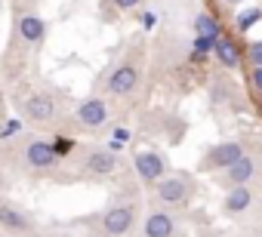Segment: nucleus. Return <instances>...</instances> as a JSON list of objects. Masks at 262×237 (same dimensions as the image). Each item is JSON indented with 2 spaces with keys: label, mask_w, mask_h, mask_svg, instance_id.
Masks as SVG:
<instances>
[{
  "label": "nucleus",
  "mask_w": 262,
  "mask_h": 237,
  "mask_svg": "<svg viewBox=\"0 0 262 237\" xmlns=\"http://www.w3.org/2000/svg\"><path fill=\"white\" fill-rule=\"evenodd\" d=\"M155 203L161 206H185L191 197H194V179L185 176V173H173V176H164L155 191H151Z\"/></svg>",
  "instance_id": "1"
},
{
  "label": "nucleus",
  "mask_w": 262,
  "mask_h": 237,
  "mask_svg": "<svg viewBox=\"0 0 262 237\" xmlns=\"http://www.w3.org/2000/svg\"><path fill=\"white\" fill-rule=\"evenodd\" d=\"M22 167H25L28 173H37V176L53 173V170L59 167V154H56L53 142H43V139H28V142L22 145Z\"/></svg>",
  "instance_id": "2"
},
{
  "label": "nucleus",
  "mask_w": 262,
  "mask_h": 237,
  "mask_svg": "<svg viewBox=\"0 0 262 237\" xmlns=\"http://www.w3.org/2000/svg\"><path fill=\"white\" fill-rule=\"evenodd\" d=\"M133 222H136V206L123 200V203H111V206L102 212L99 228H102L105 237H123V234H129Z\"/></svg>",
  "instance_id": "3"
},
{
  "label": "nucleus",
  "mask_w": 262,
  "mask_h": 237,
  "mask_svg": "<svg viewBox=\"0 0 262 237\" xmlns=\"http://www.w3.org/2000/svg\"><path fill=\"white\" fill-rule=\"evenodd\" d=\"M247 151H244V145L237 142V139H231V142H219V145H213L210 151H204V160H201V173H222V170H228L231 163H237L241 157H244Z\"/></svg>",
  "instance_id": "4"
},
{
  "label": "nucleus",
  "mask_w": 262,
  "mask_h": 237,
  "mask_svg": "<svg viewBox=\"0 0 262 237\" xmlns=\"http://www.w3.org/2000/svg\"><path fill=\"white\" fill-rule=\"evenodd\" d=\"M16 34L25 46H40L43 37H47V25L40 19V13L34 7H22L19 4V13H16Z\"/></svg>",
  "instance_id": "5"
},
{
  "label": "nucleus",
  "mask_w": 262,
  "mask_h": 237,
  "mask_svg": "<svg viewBox=\"0 0 262 237\" xmlns=\"http://www.w3.org/2000/svg\"><path fill=\"white\" fill-rule=\"evenodd\" d=\"M139 83H142V71H139V65H133V62H120L111 74H108V92L114 96V99H126V96H133L136 89H139Z\"/></svg>",
  "instance_id": "6"
},
{
  "label": "nucleus",
  "mask_w": 262,
  "mask_h": 237,
  "mask_svg": "<svg viewBox=\"0 0 262 237\" xmlns=\"http://www.w3.org/2000/svg\"><path fill=\"white\" fill-rule=\"evenodd\" d=\"M22 111H25V121L37 124V127H47V124H53L56 117H59V102L50 92H31L25 99V108Z\"/></svg>",
  "instance_id": "7"
},
{
  "label": "nucleus",
  "mask_w": 262,
  "mask_h": 237,
  "mask_svg": "<svg viewBox=\"0 0 262 237\" xmlns=\"http://www.w3.org/2000/svg\"><path fill=\"white\" fill-rule=\"evenodd\" d=\"M0 228H4L7 234H13V237H31L34 234L31 216L13 200H0Z\"/></svg>",
  "instance_id": "8"
},
{
  "label": "nucleus",
  "mask_w": 262,
  "mask_h": 237,
  "mask_svg": "<svg viewBox=\"0 0 262 237\" xmlns=\"http://www.w3.org/2000/svg\"><path fill=\"white\" fill-rule=\"evenodd\" d=\"M80 167H83V173H86V176L105 179V176L117 173V167H120V157H117V151H111V148H90V151L83 154Z\"/></svg>",
  "instance_id": "9"
},
{
  "label": "nucleus",
  "mask_w": 262,
  "mask_h": 237,
  "mask_svg": "<svg viewBox=\"0 0 262 237\" xmlns=\"http://www.w3.org/2000/svg\"><path fill=\"white\" fill-rule=\"evenodd\" d=\"M74 117H77V124H80L83 130H99V127H105V124H108L111 108H108V102H105V99H83V102L77 105Z\"/></svg>",
  "instance_id": "10"
},
{
  "label": "nucleus",
  "mask_w": 262,
  "mask_h": 237,
  "mask_svg": "<svg viewBox=\"0 0 262 237\" xmlns=\"http://www.w3.org/2000/svg\"><path fill=\"white\" fill-rule=\"evenodd\" d=\"M167 157L164 154H158V151H142V154H136L133 157V170H136V176L142 179V182H161L164 176H167Z\"/></svg>",
  "instance_id": "11"
},
{
  "label": "nucleus",
  "mask_w": 262,
  "mask_h": 237,
  "mask_svg": "<svg viewBox=\"0 0 262 237\" xmlns=\"http://www.w3.org/2000/svg\"><path fill=\"white\" fill-rule=\"evenodd\" d=\"M142 237H176V219L167 209H151L142 222Z\"/></svg>",
  "instance_id": "12"
},
{
  "label": "nucleus",
  "mask_w": 262,
  "mask_h": 237,
  "mask_svg": "<svg viewBox=\"0 0 262 237\" xmlns=\"http://www.w3.org/2000/svg\"><path fill=\"white\" fill-rule=\"evenodd\" d=\"M253 173H256V160H253L250 154H244L237 163H231L228 170H222V173H219V185H225V188L247 185V182L253 179Z\"/></svg>",
  "instance_id": "13"
},
{
  "label": "nucleus",
  "mask_w": 262,
  "mask_h": 237,
  "mask_svg": "<svg viewBox=\"0 0 262 237\" xmlns=\"http://www.w3.org/2000/svg\"><path fill=\"white\" fill-rule=\"evenodd\" d=\"M253 206V191L247 185H237V188H228L225 191V200H222V212L225 216H241Z\"/></svg>",
  "instance_id": "14"
},
{
  "label": "nucleus",
  "mask_w": 262,
  "mask_h": 237,
  "mask_svg": "<svg viewBox=\"0 0 262 237\" xmlns=\"http://www.w3.org/2000/svg\"><path fill=\"white\" fill-rule=\"evenodd\" d=\"M213 53H216V62H219L225 71H234V68L241 65V50L234 46V40H231V37H219Z\"/></svg>",
  "instance_id": "15"
},
{
  "label": "nucleus",
  "mask_w": 262,
  "mask_h": 237,
  "mask_svg": "<svg viewBox=\"0 0 262 237\" xmlns=\"http://www.w3.org/2000/svg\"><path fill=\"white\" fill-rule=\"evenodd\" d=\"M194 34L198 37H210V40H219L222 37V25L210 16V13H201L198 19H194Z\"/></svg>",
  "instance_id": "16"
},
{
  "label": "nucleus",
  "mask_w": 262,
  "mask_h": 237,
  "mask_svg": "<svg viewBox=\"0 0 262 237\" xmlns=\"http://www.w3.org/2000/svg\"><path fill=\"white\" fill-rule=\"evenodd\" d=\"M234 86H237V83H231L228 77H219V80H213L210 99H213V102H231V105H234V96H237Z\"/></svg>",
  "instance_id": "17"
},
{
  "label": "nucleus",
  "mask_w": 262,
  "mask_h": 237,
  "mask_svg": "<svg viewBox=\"0 0 262 237\" xmlns=\"http://www.w3.org/2000/svg\"><path fill=\"white\" fill-rule=\"evenodd\" d=\"M256 22H262V7H253V10L237 13V31H250Z\"/></svg>",
  "instance_id": "18"
},
{
  "label": "nucleus",
  "mask_w": 262,
  "mask_h": 237,
  "mask_svg": "<svg viewBox=\"0 0 262 237\" xmlns=\"http://www.w3.org/2000/svg\"><path fill=\"white\" fill-rule=\"evenodd\" d=\"M210 50H216V40H210V37H194V62H201Z\"/></svg>",
  "instance_id": "19"
},
{
  "label": "nucleus",
  "mask_w": 262,
  "mask_h": 237,
  "mask_svg": "<svg viewBox=\"0 0 262 237\" xmlns=\"http://www.w3.org/2000/svg\"><path fill=\"white\" fill-rule=\"evenodd\" d=\"M247 56H250V62H253V68H262V40H256V43H250V50H247Z\"/></svg>",
  "instance_id": "20"
},
{
  "label": "nucleus",
  "mask_w": 262,
  "mask_h": 237,
  "mask_svg": "<svg viewBox=\"0 0 262 237\" xmlns=\"http://www.w3.org/2000/svg\"><path fill=\"white\" fill-rule=\"evenodd\" d=\"M16 133H19V121H10V124L0 127V139H13Z\"/></svg>",
  "instance_id": "21"
},
{
  "label": "nucleus",
  "mask_w": 262,
  "mask_h": 237,
  "mask_svg": "<svg viewBox=\"0 0 262 237\" xmlns=\"http://www.w3.org/2000/svg\"><path fill=\"white\" fill-rule=\"evenodd\" d=\"M139 4H142V0H114V7H117V10H136Z\"/></svg>",
  "instance_id": "22"
},
{
  "label": "nucleus",
  "mask_w": 262,
  "mask_h": 237,
  "mask_svg": "<svg viewBox=\"0 0 262 237\" xmlns=\"http://www.w3.org/2000/svg\"><path fill=\"white\" fill-rule=\"evenodd\" d=\"M53 148H56V154L62 157V154H68V151H71V139H59V142H56Z\"/></svg>",
  "instance_id": "23"
},
{
  "label": "nucleus",
  "mask_w": 262,
  "mask_h": 237,
  "mask_svg": "<svg viewBox=\"0 0 262 237\" xmlns=\"http://www.w3.org/2000/svg\"><path fill=\"white\" fill-rule=\"evenodd\" d=\"M114 142H120V145H123V142H129V133H126L123 127H117V130H114Z\"/></svg>",
  "instance_id": "24"
},
{
  "label": "nucleus",
  "mask_w": 262,
  "mask_h": 237,
  "mask_svg": "<svg viewBox=\"0 0 262 237\" xmlns=\"http://www.w3.org/2000/svg\"><path fill=\"white\" fill-rule=\"evenodd\" d=\"M253 86L262 92V68H253Z\"/></svg>",
  "instance_id": "25"
},
{
  "label": "nucleus",
  "mask_w": 262,
  "mask_h": 237,
  "mask_svg": "<svg viewBox=\"0 0 262 237\" xmlns=\"http://www.w3.org/2000/svg\"><path fill=\"white\" fill-rule=\"evenodd\" d=\"M225 4H228V7H237V4H244V0H225Z\"/></svg>",
  "instance_id": "26"
},
{
  "label": "nucleus",
  "mask_w": 262,
  "mask_h": 237,
  "mask_svg": "<svg viewBox=\"0 0 262 237\" xmlns=\"http://www.w3.org/2000/svg\"><path fill=\"white\" fill-rule=\"evenodd\" d=\"M259 111H262V92H259Z\"/></svg>",
  "instance_id": "27"
},
{
  "label": "nucleus",
  "mask_w": 262,
  "mask_h": 237,
  "mask_svg": "<svg viewBox=\"0 0 262 237\" xmlns=\"http://www.w3.org/2000/svg\"><path fill=\"white\" fill-rule=\"evenodd\" d=\"M0 191H4V176H0Z\"/></svg>",
  "instance_id": "28"
},
{
  "label": "nucleus",
  "mask_w": 262,
  "mask_h": 237,
  "mask_svg": "<svg viewBox=\"0 0 262 237\" xmlns=\"http://www.w3.org/2000/svg\"><path fill=\"white\" fill-rule=\"evenodd\" d=\"M0 10H4V0H0Z\"/></svg>",
  "instance_id": "29"
}]
</instances>
